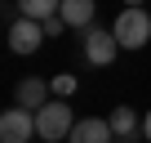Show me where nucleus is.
<instances>
[{
    "instance_id": "9d476101",
    "label": "nucleus",
    "mask_w": 151,
    "mask_h": 143,
    "mask_svg": "<svg viewBox=\"0 0 151 143\" xmlns=\"http://www.w3.org/2000/svg\"><path fill=\"white\" fill-rule=\"evenodd\" d=\"M107 121H111V134H116V139H133V134L142 130V121H138V112H133V107H116Z\"/></svg>"
},
{
    "instance_id": "39448f33",
    "label": "nucleus",
    "mask_w": 151,
    "mask_h": 143,
    "mask_svg": "<svg viewBox=\"0 0 151 143\" xmlns=\"http://www.w3.org/2000/svg\"><path fill=\"white\" fill-rule=\"evenodd\" d=\"M40 45H45V27H40V23L18 18V23L9 27V49H14V54H22V58H27V54H36Z\"/></svg>"
},
{
    "instance_id": "6e6552de",
    "label": "nucleus",
    "mask_w": 151,
    "mask_h": 143,
    "mask_svg": "<svg viewBox=\"0 0 151 143\" xmlns=\"http://www.w3.org/2000/svg\"><path fill=\"white\" fill-rule=\"evenodd\" d=\"M93 5H98V0H62L58 18H62L67 27H89V23H93Z\"/></svg>"
},
{
    "instance_id": "4468645a",
    "label": "nucleus",
    "mask_w": 151,
    "mask_h": 143,
    "mask_svg": "<svg viewBox=\"0 0 151 143\" xmlns=\"http://www.w3.org/2000/svg\"><path fill=\"white\" fill-rule=\"evenodd\" d=\"M151 0H124V9H147Z\"/></svg>"
},
{
    "instance_id": "9b49d317",
    "label": "nucleus",
    "mask_w": 151,
    "mask_h": 143,
    "mask_svg": "<svg viewBox=\"0 0 151 143\" xmlns=\"http://www.w3.org/2000/svg\"><path fill=\"white\" fill-rule=\"evenodd\" d=\"M49 90H53V98H71L76 94V76L71 72H58V76L49 81Z\"/></svg>"
},
{
    "instance_id": "7ed1b4c3",
    "label": "nucleus",
    "mask_w": 151,
    "mask_h": 143,
    "mask_svg": "<svg viewBox=\"0 0 151 143\" xmlns=\"http://www.w3.org/2000/svg\"><path fill=\"white\" fill-rule=\"evenodd\" d=\"M31 139H40L36 134V112H27V107L0 112V143H31Z\"/></svg>"
},
{
    "instance_id": "423d86ee",
    "label": "nucleus",
    "mask_w": 151,
    "mask_h": 143,
    "mask_svg": "<svg viewBox=\"0 0 151 143\" xmlns=\"http://www.w3.org/2000/svg\"><path fill=\"white\" fill-rule=\"evenodd\" d=\"M67 143H116V134H111V121H102V116H80Z\"/></svg>"
},
{
    "instance_id": "2eb2a0df",
    "label": "nucleus",
    "mask_w": 151,
    "mask_h": 143,
    "mask_svg": "<svg viewBox=\"0 0 151 143\" xmlns=\"http://www.w3.org/2000/svg\"><path fill=\"white\" fill-rule=\"evenodd\" d=\"M116 143H133V139H116Z\"/></svg>"
},
{
    "instance_id": "dca6fc26",
    "label": "nucleus",
    "mask_w": 151,
    "mask_h": 143,
    "mask_svg": "<svg viewBox=\"0 0 151 143\" xmlns=\"http://www.w3.org/2000/svg\"><path fill=\"white\" fill-rule=\"evenodd\" d=\"M147 9H151V5H147Z\"/></svg>"
},
{
    "instance_id": "f257e3e1",
    "label": "nucleus",
    "mask_w": 151,
    "mask_h": 143,
    "mask_svg": "<svg viewBox=\"0 0 151 143\" xmlns=\"http://www.w3.org/2000/svg\"><path fill=\"white\" fill-rule=\"evenodd\" d=\"M76 121H80V116L67 107V98H49L36 112V134H40V143H67L71 130H76Z\"/></svg>"
},
{
    "instance_id": "f8f14e48",
    "label": "nucleus",
    "mask_w": 151,
    "mask_h": 143,
    "mask_svg": "<svg viewBox=\"0 0 151 143\" xmlns=\"http://www.w3.org/2000/svg\"><path fill=\"white\" fill-rule=\"evenodd\" d=\"M40 27H45V40H49V36H62V31H67V23H62V18H45Z\"/></svg>"
},
{
    "instance_id": "0eeeda50",
    "label": "nucleus",
    "mask_w": 151,
    "mask_h": 143,
    "mask_svg": "<svg viewBox=\"0 0 151 143\" xmlns=\"http://www.w3.org/2000/svg\"><path fill=\"white\" fill-rule=\"evenodd\" d=\"M49 85L45 81H36V76H27V81H18V90H14V103L18 107H27V112H40L45 103H49Z\"/></svg>"
},
{
    "instance_id": "f03ea898",
    "label": "nucleus",
    "mask_w": 151,
    "mask_h": 143,
    "mask_svg": "<svg viewBox=\"0 0 151 143\" xmlns=\"http://www.w3.org/2000/svg\"><path fill=\"white\" fill-rule=\"evenodd\" d=\"M111 36L120 40V49H142L151 40V9H120L111 23Z\"/></svg>"
},
{
    "instance_id": "ddd939ff",
    "label": "nucleus",
    "mask_w": 151,
    "mask_h": 143,
    "mask_svg": "<svg viewBox=\"0 0 151 143\" xmlns=\"http://www.w3.org/2000/svg\"><path fill=\"white\" fill-rule=\"evenodd\" d=\"M142 139L151 143V107H147V116H142Z\"/></svg>"
},
{
    "instance_id": "1a4fd4ad",
    "label": "nucleus",
    "mask_w": 151,
    "mask_h": 143,
    "mask_svg": "<svg viewBox=\"0 0 151 143\" xmlns=\"http://www.w3.org/2000/svg\"><path fill=\"white\" fill-rule=\"evenodd\" d=\"M62 0H18V18H31V23H45V18H58Z\"/></svg>"
},
{
    "instance_id": "20e7f679",
    "label": "nucleus",
    "mask_w": 151,
    "mask_h": 143,
    "mask_svg": "<svg viewBox=\"0 0 151 143\" xmlns=\"http://www.w3.org/2000/svg\"><path fill=\"white\" fill-rule=\"evenodd\" d=\"M116 54H120V40H116L111 31L93 27V31L85 36V58H89L93 67H111V63H116Z\"/></svg>"
}]
</instances>
